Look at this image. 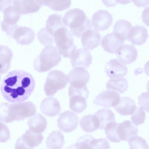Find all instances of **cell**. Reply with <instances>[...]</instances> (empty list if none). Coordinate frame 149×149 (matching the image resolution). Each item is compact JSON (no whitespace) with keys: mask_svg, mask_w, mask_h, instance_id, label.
Returning <instances> with one entry per match:
<instances>
[{"mask_svg":"<svg viewBox=\"0 0 149 149\" xmlns=\"http://www.w3.org/2000/svg\"><path fill=\"white\" fill-rule=\"evenodd\" d=\"M35 86V81L31 74L23 70H14L9 72L3 78L0 91L7 101L20 103L27 100Z\"/></svg>","mask_w":149,"mask_h":149,"instance_id":"6da1fadb","label":"cell"},{"mask_svg":"<svg viewBox=\"0 0 149 149\" xmlns=\"http://www.w3.org/2000/svg\"><path fill=\"white\" fill-rule=\"evenodd\" d=\"M36 111L35 105L29 101L13 103L3 102L0 105L1 122L8 123L22 120L34 116Z\"/></svg>","mask_w":149,"mask_h":149,"instance_id":"7a4b0ae2","label":"cell"},{"mask_svg":"<svg viewBox=\"0 0 149 149\" xmlns=\"http://www.w3.org/2000/svg\"><path fill=\"white\" fill-rule=\"evenodd\" d=\"M63 22L65 26L70 28L72 35L78 38L92 27L91 22L84 12L78 8L68 10L63 18Z\"/></svg>","mask_w":149,"mask_h":149,"instance_id":"3957f363","label":"cell"},{"mask_svg":"<svg viewBox=\"0 0 149 149\" xmlns=\"http://www.w3.org/2000/svg\"><path fill=\"white\" fill-rule=\"evenodd\" d=\"M61 60V54L56 47L46 46L34 60L33 67L39 72H45L56 65Z\"/></svg>","mask_w":149,"mask_h":149,"instance_id":"277c9868","label":"cell"},{"mask_svg":"<svg viewBox=\"0 0 149 149\" xmlns=\"http://www.w3.org/2000/svg\"><path fill=\"white\" fill-rule=\"evenodd\" d=\"M73 35L66 26L61 27L54 33V41L56 47L61 55L70 58L77 49L74 43Z\"/></svg>","mask_w":149,"mask_h":149,"instance_id":"5b68a950","label":"cell"},{"mask_svg":"<svg viewBox=\"0 0 149 149\" xmlns=\"http://www.w3.org/2000/svg\"><path fill=\"white\" fill-rule=\"evenodd\" d=\"M68 80L67 75L63 72L55 70L48 73L44 89L48 96L54 95L59 90L65 88Z\"/></svg>","mask_w":149,"mask_h":149,"instance_id":"8992f818","label":"cell"},{"mask_svg":"<svg viewBox=\"0 0 149 149\" xmlns=\"http://www.w3.org/2000/svg\"><path fill=\"white\" fill-rule=\"evenodd\" d=\"M70 86L77 88L86 87L90 79V74L85 68L77 67L72 69L68 74Z\"/></svg>","mask_w":149,"mask_h":149,"instance_id":"52a82bcc","label":"cell"},{"mask_svg":"<svg viewBox=\"0 0 149 149\" xmlns=\"http://www.w3.org/2000/svg\"><path fill=\"white\" fill-rule=\"evenodd\" d=\"M78 120L76 114L70 110L66 111L59 115L57 120V126L60 130L70 133L77 128Z\"/></svg>","mask_w":149,"mask_h":149,"instance_id":"ba28073f","label":"cell"},{"mask_svg":"<svg viewBox=\"0 0 149 149\" xmlns=\"http://www.w3.org/2000/svg\"><path fill=\"white\" fill-rule=\"evenodd\" d=\"M111 14L106 10H99L93 15L91 20L92 27L97 31L107 29L113 22Z\"/></svg>","mask_w":149,"mask_h":149,"instance_id":"9c48e42d","label":"cell"},{"mask_svg":"<svg viewBox=\"0 0 149 149\" xmlns=\"http://www.w3.org/2000/svg\"><path fill=\"white\" fill-rule=\"evenodd\" d=\"M104 70L107 76L111 79L123 77L128 72L125 64L117 58L111 59L107 62Z\"/></svg>","mask_w":149,"mask_h":149,"instance_id":"30bf717a","label":"cell"},{"mask_svg":"<svg viewBox=\"0 0 149 149\" xmlns=\"http://www.w3.org/2000/svg\"><path fill=\"white\" fill-rule=\"evenodd\" d=\"M120 99L119 94L111 91H104L95 98L93 103L104 107H114L119 103Z\"/></svg>","mask_w":149,"mask_h":149,"instance_id":"8fae6325","label":"cell"},{"mask_svg":"<svg viewBox=\"0 0 149 149\" xmlns=\"http://www.w3.org/2000/svg\"><path fill=\"white\" fill-rule=\"evenodd\" d=\"M70 63L73 68L88 67L92 63V57L89 50L84 48L77 49L71 58Z\"/></svg>","mask_w":149,"mask_h":149,"instance_id":"7c38bea8","label":"cell"},{"mask_svg":"<svg viewBox=\"0 0 149 149\" xmlns=\"http://www.w3.org/2000/svg\"><path fill=\"white\" fill-rule=\"evenodd\" d=\"M101 39V35L97 31L94 29H89L82 34L81 43L84 48L92 50L100 45Z\"/></svg>","mask_w":149,"mask_h":149,"instance_id":"4fadbf2b","label":"cell"},{"mask_svg":"<svg viewBox=\"0 0 149 149\" xmlns=\"http://www.w3.org/2000/svg\"><path fill=\"white\" fill-rule=\"evenodd\" d=\"M148 37L147 29L144 26L136 25L130 30L127 39L133 45H141Z\"/></svg>","mask_w":149,"mask_h":149,"instance_id":"5bb4252c","label":"cell"},{"mask_svg":"<svg viewBox=\"0 0 149 149\" xmlns=\"http://www.w3.org/2000/svg\"><path fill=\"white\" fill-rule=\"evenodd\" d=\"M112 32L108 33L102 38L101 45L104 51L110 54H116L124 43Z\"/></svg>","mask_w":149,"mask_h":149,"instance_id":"9a60e30c","label":"cell"},{"mask_svg":"<svg viewBox=\"0 0 149 149\" xmlns=\"http://www.w3.org/2000/svg\"><path fill=\"white\" fill-rule=\"evenodd\" d=\"M116 54L118 59L125 64H130L135 61L138 56V51L132 45H123Z\"/></svg>","mask_w":149,"mask_h":149,"instance_id":"2e32d148","label":"cell"},{"mask_svg":"<svg viewBox=\"0 0 149 149\" xmlns=\"http://www.w3.org/2000/svg\"><path fill=\"white\" fill-rule=\"evenodd\" d=\"M40 107L41 112L49 117L57 116L61 111L59 101L56 99L51 97L43 99L41 102Z\"/></svg>","mask_w":149,"mask_h":149,"instance_id":"e0dca14e","label":"cell"},{"mask_svg":"<svg viewBox=\"0 0 149 149\" xmlns=\"http://www.w3.org/2000/svg\"><path fill=\"white\" fill-rule=\"evenodd\" d=\"M117 131L121 141H128L131 138L138 135L139 129L130 120H125L118 123Z\"/></svg>","mask_w":149,"mask_h":149,"instance_id":"ac0fdd59","label":"cell"},{"mask_svg":"<svg viewBox=\"0 0 149 149\" xmlns=\"http://www.w3.org/2000/svg\"><path fill=\"white\" fill-rule=\"evenodd\" d=\"M15 10L20 14H26L38 11L41 5L38 0H13Z\"/></svg>","mask_w":149,"mask_h":149,"instance_id":"d6986e66","label":"cell"},{"mask_svg":"<svg viewBox=\"0 0 149 149\" xmlns=\"http://www.w3.org/2000/svg\"><path fill=\"white\" fill-rule=\"evenodd\" d=\"M35 36V33L31 28L19 26L14 32L13 38L18 44L28 45L33 41Z\"/></svg>","mask_w":149,"mask_h":149,"instance_id":"ffe728a7","label":"cell"},{"mask_svg":"<svg viewBox=\"0 0 149 149\" xmlns=\"http://www.w3.org/2000/svg\"><path fill=\"white\" fill-rule=\"evenodd\" d=\"M27 124L29 130L34 133L40 134L45 130L47 121L44 116L38 113L29 119Z\"/></svg>","mask_w":149,"mask_h":149,"instance_id":"44dd1931","label":"cell"},{"mask_svg":"<svg viewBox=\"0 0 149 149\" xmlns=\"http://www.w3.org/2000/svg\"><path fill=\"white\" fill-rule=\"evenodd\" d=\"M134 101L129 97H120L118 104L114 107L115 110L122 116L132 115L136 109Z\"/></svg>","mask_w":149,"mask_h":149,"instance_id":"7402d4cb","label":"cell"},{"mask_svg":"<svg viewBox=\"0 0 149 149\" xmlns=\"http://www.w3.org/2000/svg\"><path fill=\"white\" fill-rule=\"evenodd\" d=\"M80 125L84 131L92 133L99 129L100 124L99 120L95 115L88 114L81 119Z\"/></svg>","mask_w":149,"mask_h":149,"instance_id":"603a6c76","label":"cell"},{"mask_svg":"<svg viewBox=\"0 0 149 149\" xmlns=\"http://www.w3.org/2000/svg\"><path fill=\"white\" fill-rule=\"evenodd\" d=\"M132 27L131 23L125 19H120L115 23L113 32L117 37L123 40L127 39L129 31Z\"/></svg>","mask_w":149,"mask_h":149,"instance_id":"cb8c5ba5","label":"cell"},{"mask_svg":"<svg viewBox=\"0 0 149 149\" xmlns=\"http://www.w3.org/2000/svg\"><path fill=\"white\" fill-rule=\"evenodd\" d=\"M64 136L60 131H54L47 138L46 146L49 149H61L64 144Z\"/></svg>","mask_w":149,"mask_h":149,"instance_id":"d4e9b609","label":"cell"},{"mask_svg":"<svg viewBox=\"0 0 149 149\" xmlns=\"http://www.w3.org/2000/svg\"><path fill=\"white\" fill-rule=\"evenodd\" d=\"M0 73L6 72L10 67V61L13 57L12 51L8 46H0Z\"/></svg>","mask_w":149,"mask_h":149,"instance_id":"484cf974","label":"cell"},{"mask_svg":"<svg viewBox=\"0 0 149 149\" xmlns=\"http://www.w3.org/2000/svg\"><path fill=\"white\" fill-rule=\"evenodd\" d=\"M106 86L107 90L116 92L120 94L127 90L128 84L126 79L123 77L111 79L107 82Z\"/></svg>","mask_w":149,"mask_h":149,"instance_id":"4316f807","label":"cell"},{"mask_svg":"<svg viewBox=\"0 0 149 149\" xmlns=\"http://www.w3.org/2000/svg\"><path fill=\"white\" fill-rule=\"evenodd\" d=\"M0 9L3 13V22L8 24H16L20 19V14L15 10L13 3Z\"/></svg>","mask_w":149,"mask_h":149,"instance_id":"83f0119b","label":"cell"},{"mask_svg":"<svg viewBox=\"0 0 149 149\" xmlns=\"http://www.w3.org/2000/svg\"><path fill=\"white\" fill-rule=\"evenodd\" d=\"M95 115L99 120L100 129H104L107 124L115 121L114 113L109 109L104 108L99 109L95 113Z\"/></svg>","mask_w":149,"mask_h":149,"instance_id":"f1b7e54d","label":"cell"},{"mask_svg":"<svg viewBox=\"0 0 149 149\" xmlns=\"http://www.w3.org/2000/svg\"><path fill=\"white\" fill-rule=\"evenodd\" d=\"M65 26L63 22L62 16L54 14L49 16L45 27L46 30L54 35V32L60 28Z\"/></svg>","mask_w":149,"mask_h":149,"instance_id":"f546056e","label":"cell"},{"mask_svg":"<svg viewBox=\"0 0 149 149\" xmlns=\"http://www.w3.org/2000/svg\"><path fill=\"white\" fill-rule=\"evenodd\" d=\"M69 100V108L77 113L83 112L87 107L86 99L79 95H75L70 97Z\"/></svg>","mask_w":149,"mask_h":149,"instance_id":"4dcf8cb0","label":"cell"},{"mask_svg":"<svg viewBox=\"0 0 149 149\" xmlns=\"http://www.w3.org/2000/svg\"><path fill=\"white\" fill-rule=\"evenodd\" d=\"M23 141L30 147L34 148L41 143L43 139L42 135L27 130L21 136Z\"/></svg>","mask_w":149,"mask_h":149,"instance_id":"1f68e13d","label":"cell"},{"mask_svg":"<svg viewBox=\"0 0 149 149\" xmlns=\"http://www.w3.org/2000/svg\"><path fill=\"white\" fill-rule=\"evenodd\" d=\"M38 1L41 6H46L52 9L57 11L68 9L71 4L70 0H38Z\"/></svg>","mask_w":149,"mask_h":149,"instance_id":"d6a6232c","label":"cell"},{"mask_svg":"<svg viewBox=\"0 0 149 149\" xmlns=\"http://www.w3.org/2000/svg\"><path fill=\"white\" fill-rule=\"evenodd\" d=\"M94 138L89 134L82 136L79 137L76 143L65 148V149H91L90 143Z\"/></svg>","mask_w":149,"mask_h":149,"instance_id":"836d02e7","label":"cell"},{"mask_svg":"<svg viewBox=\"0 0 149 149\" xmlns=\"http://www.w3.org/2000/svg\"><path fill=\"white\" fill-rule=\"evenodd\" d=\"M119 123L115 121L107 124L104 129L107 138L113 142H120L121 141L117 133V128Z\"/></svg>","mask_w":149,"mask_h":149,"instance_id":"e575fe53","label":"cell"},{"mask_svg":"<svg viewBox=\"0 0 149 149\" xmlns=\"http://www.w3.org/2000/svg\"><path fill=\"white\" fill-rule=\"evenodd\" d=\"M37 37L40 42L46 46L52 45L54 42V36L48 32L45 27L41 29L38 32Z\"/></svg>","mask_w":149,"mask_h":149,"instance_id":"d590c367","label":"cell"},{"mask_svg":"<svg viewBox=\"0 0 149 149\" xmlns=\"http://www.w3.org/2000/svg\"><path fill=\"white\" fill-rule=\"evenodd\" d=\"M130 149H149L146 141L141 137L135 136L131 138L128 141Z\"/></svg>","mask_w":149,"mask_h":149,"instance_id":"8d00e7d4","label":"cell"},{"mask_svg":"<svg viewBox=\"0 0 149 149\" xmlns=\"http://www.w3.org/2000/svg\"><path fill=\"white\" fill-rule=\"evenodd\" d=\"M146 118L144 111L140 107H136V109L131 117L132 123L136 125L143 123Z\"/></svg>","mask_w":149,"mask_h":149,"instance_id":"74e56055","label":"cell"},{"mask_svg":"<svg viewBox=\"0 0 149 149\" xmlns=\"http://www.w3.org/2000/svg\"><path fill=\"white\" fill-rule=\"evenodd\" d=\"M91 149H110L109 142L105 138H101L92 140L90 143Z\"/></svg>","mask_w":149,"mask_h":149,"instance_id":"f35d334b","label":"cell"},{"mask_svg":"<svg viewBox=\"0 0 149 149\" xmlns=\"http://www.w3.org/2000/svg\"><path fill=\"white\" fill-rule=\"evenodd\" d=\"M68 95L70 97L75 95H79L87 99L89 94L87 87L82 88H77L69 86L68 88Z\"/></svg>","mask_w":149,"mask_h":149,"instance_id":"ab89813d","label":"cell"},{"mask_svg":"<svg viewBox=\"0 0 149 149\" xmlns=\"http://www.w3.org/2000/svg\"><path fill=\"white\" fill-rule=\"evenodd\" d=\"M138 104L140 107L147 112H149V93H142L138 97Z\"/></svg>","mask_w":149,"mask_h":149,"instance_id":"60d3db41","label":"cell"},{"mask_svg":"<svg viewBox=\"0 0 149 149\" xmlns=\"http://www.w3.org/2000/svg\"><path fill=\"white\" fill-rule=\"evenodd\" d=\"M1 29L4 31L6 34L13 38V34L17 29L19 26L17 24H7L3 21L1 22Z\"/></svg>","mask_w":149,"mask_h":149,"instance_id":"b9f144b4","label":"cell"},{"mask_svg":"<svg viewBox=\"0 0 149 149\" xmlns=\"http://www.w3.org/2000/svg\"><path fill=\"white\" fill-rule=\"evenodd\" d=\"M10 132L8 127L3 123L1 122L0 142H5L10 137Z\"/></svg>","mask_w":149,"mask_h":149,"instance_id":"7bdbcfd3","label":"cell"},{"mask_svg":"<svg viewBox=\"0 0 149 149\" xmlns=\"http://www.w3.org/2000/svg\"><path fill=\"white\" fill-rule=\"evenodd\" d=\"M14 149H33L24 142L21 136L17 140L15 145Z\"/></svg>","mask_w":149,"mask_h":149,"instance_id":"ee69618b","label":"cell"},{"mask_svg":"<svg viewBox=\"0 0 149 149\" xmlns=\"http://www.w3.org/2000/svg\"><path fill=\"white\" fill-rule=\"evenodd\" d=\"M141 18L143 22L149 26V6L146 7L143 10Z\"/></svg>","mask_w":149,"mask_h":149,"instance_id":"f6af8a7d","label":"cell"},{"mask_svg":"<svg viewBox=\"0 0 149 149\" xmlns=\"http://www.w3.org/2000/svg\"><path fill=\"white\" fill-rule=\"evenodd\" d=\"M146 1H144L143 2H139L138 1H132L134 2L135 4L138 6H141V5H142L145 6L147 5L149 3V1H146V2H145Z\"/></svg>","mask_w":149,"mask_h":149,"instance_id":"bcb514c9","label":"cell"},{"mask_svg":"<svg viewBox=\"0 0 149 149\" xmlns=\"http://www.w3.org/2000/svg\"><path fill=\"white\" fill-rule=\"evenodd\" d=\"M144 68L146 74L149 77V60L145 63Z\"/></svg>","mask_w":149,"mask_h":149,"instance_id":"7dc6e473","label":"cell"},{"mask_svg":"<svg viewBox=\"0 0 149 149\" xmlns=\"http://www.w3.org/2000/svg\"><path fill=\"white\" fill-rule=\"evenodd\" d=\"M147 89L148 92L149 93V81H148L147 84Z\"/></svg>","mask_w":149,"mask_h":149,"instance_id":"c3c4849f","label":"cell"},{"mask_svg":"<svg viewBox=\"0 0 149 149\" xmlns=\"http://www.w3.org/2000/svg\"></svg>","mask_w":149,"mask_h":149,"instance_id":"681fc988","label":"cell"}]
</instances>
